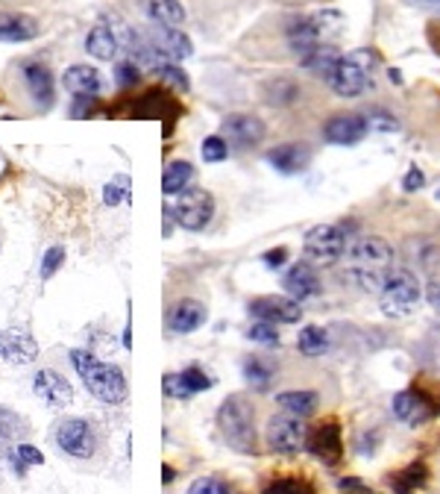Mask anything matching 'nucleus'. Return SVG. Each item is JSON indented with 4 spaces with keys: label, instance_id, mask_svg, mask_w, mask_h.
<instances>
[{
    "label": "nucleus",
    "instance_id": "nucleus-1",
    "mask_svg": "<svg viewBox=\"0 0 440 494\" xmlns=\"http://www.w3.org/2000/svg\"><path fill=\"white\" fill-rule=\"evenodd\" d=\"M344 262L346 277L359 282L364 291H382L384 280L393 271V247L382 235H361L350 242Z\"/></svg>",
    "mask_w": 440,
    "mask_h": 494
},
{
    "label": "nucleus",
    "instance_id": "nucleus-2",
    "mask_svg": "<svg viewBox=\"0 0 440 494\" xmlns=\"http://www.w3.org/2000/svg\"><path fill=\"white\" fill-rule=\"evenodd\" d=\"M71 362L77 374L86 382V389L95 395L97 400H103L109 406H121L126 400V377L118 365L100 362L95 353L88 351H71Z\"/></svg>",
    "mask_w": 440,
    "mask_h": 494
},
{
    "label": "nucleus",
    "instance_id": "nucleus-3",
    "mask_svg": "<svg viewBox=\"0 0 440 494\" xmlns=\"http://www.w3.org/2000/svg\"><path fill=\"white\" fill-rule=\"evenodd\" d=\"M217 429L224 436V442L244 456H253L255 447H259V438H255V409L244 395H232L220 404Z\"/></svg>",
    "mask_w": 440,
    "mask_h": 494
},
{
    "label": "nucleus",
    "instance_id": "nucleus-4",
    "mask_svg": "<svg viewBox=\"0 0 440 494\" xmlns=\"http://www.w3.org/2000/svg\"><path fill=\"white\" fill-rule=\"evenodd\" d=\"M376 53L373 50H353L346 57L338 59L335 71L329 74V86H332L335 95L341 97H359L370 89V74L376 68Z\"/></svg>",
    "mask_w": 440,
    "mask_h": 494
},
{
    "label": "nucleus",
    "instance_id": "nucleus-5",
    "mask_svg": "<svg viewBox=\"0 0 440 494\" xmlns=\"http://www.w3.org/2000/svg\"><path fill=\"white\" fill-rule=\"evenodd\" d=\"M420 297H423V286H420L417 274H411L406 268H393L384 280V286L379 291V304L382 313L388 318H406L417 309Z\"/></svg>",
    "mask_w": 440,
    "mask_h": 494
},
{
    "label": "nucleus",
    "instance_id": "nucleus-6",
    "mask_svg": "<svg viewBox=\"0 0 440 494\" xmlns=\"http://www.w3.org/2000/svg\"><path fill=\"white\" fill-rule=\"evenodd\" d=\"M164 215L173 218V221H177L182 230L200 233V230H206V227L212 224V218H215V197L209 195L206 189L188 186V189L179 191L173 204L164 206Z\"/></svg>",
    "mask_w": 440,
    "mask_h": 494
},
{
    "label": "nucleus",
    "instance_id": "nucleus-7",
    "mask_svg": "<svg viewBox=\"0 0 440 494\" xmlns=\"http://www.w3.org/2000/svg\"><path fill=\"white\" fill-rule=\"evenodd\" d=\"M350 242L353 239L346 235V227L317 224V227H311V230L306 233V239H302V253H306V259H311V262L332 265L338 259H344Z\"/></svg>",
    "mask_w": 440,
    "mask_h": 494
},
{
    "label": "nucleus",
    "instance_id": "nucleus-8",
    "mask_svg": "<svg viewBox=\"0 0 440 494\" xmlns=\"http://www.w3.org/2000/svg\"><path fill=\"white\" fill-rule=\"evenodd\" d=\"M264 442L273 453L279 456H297L306 451L308 444V427L302 424V418L297 415H273L264 427Z\"/></svg>",
    "mask_w": 440,
    "mask_h": 494
},
{
    "label": "nucleus",
    "instance_id": "nucleus-9",
    "mask_svg": "<svg viewBox=\"0 0 440 494\" xmlns=\"http://www.w3.org/2000/svg\"><path fill=\"white\" fill-rule=\"evenodd\" d=\"M57 444L73 459H91L97 453V433L86 418H65L57 424Z\"/></svg>",
    "mask_w": 440,
    "mask_h": 494
},
{
    "label": "nucleus",
    "instance_id": "nucleus-10",
    "mask_svg": "<svg viewBox=\"0 0 440 494\" xmlns=\"http://www.w3.org/2000/svg\"><path fill=\"white\" fill-rule=\"evenodd\" d=\"M308 451L315 456L317 462L329 465V468H335L338 462L344 459V436H341V424H338L335 418L323 421L320 427L308 429Z\"/></svg>",
    "mask_w": 440,
    "mask_h": 494
},
{
    "label": "nucleus",
    "instance_id": "nucleus-11",
    "mask_svg": "<svg viewBox=\"0 0 440 494\" xmlns=\"http://www.w3.org/2000/svg\"><path fill=\"white\" fill-rule=\"evenodd\" d=\"M220 130H224L226 144H232V148H238V151L259 148V144L264 142V133H268L262 124V118L247 115V112H235V115L224 118Z\"/></svg>",
    "mask_w": 440,
    "mask_h": 494
},
{
    "label": "nucleus",
    "instance_id": "nucleus-12",
    "mask_svg": "<svg viewBox=\"0 0 440 494\" xmlns=\"http://www.w3.org/2000/svg\"><path fill=\"white\" fill-rule=\"evenodd\" d=\"M250 315L270 324H297L302 318V309L288 295H262L250 300Z\"/></svg>",
    "mask_w": 440,
    "mask_h": 494
},
{
    "label": "nucleus",
    "instance_id": "nucleus-13",
    "mask_svg": "<svg viewBox=\"0 0 440 494\" xmlns=\"http://www.w3.org/2000/svg\"><path fill=\"white\" fill-rule=\"evenodd\" d=\"M367 133H370L367 118L355 115V112L335 115L323 124V139L329 144H338V148H353V144H359V142L367 139Z\"/></svg>",
    "mask_w": 440,
    "mask_h": 494
},
{
    "label": "nucleus",
    "instance_id": "nucleus-14",
    "mask_svg": "<svg viewBox=\"0 0 440 494\" xmlns=\"http://www.w3.org/2000/svg\"><path fill=\"white\" fill-rule=\"evenodd\" d=\"M147 39H150L153 50L159 53L164 62H182V59H188L191 53H194V44H191V39L179 30V27L153 24V30L147 33Z\"/></svg>",
    "mask_w": 440,
    "mask_h": 494
},
{
    "label": "nucleus",
    "instance_id": "nucleus-15",
    "mask_svg": "<svg viewBox=\"0 0 440 494\" xmlns=\"http://www.w3.org/2000/svg\"><path fill=\"white\" fill-rule=\"evenodd\" d=\"M391 409H393V415H397L399 421H406V424H411V427L426 424V421L435 415V404L423 395V391H417V389L399 391V395L393 398Z\"/></svg>",
    "mask_w": 440,
    "mask_h": 494
},
{
    "label": "nucleus",
    "instance_id": "nucleus-16",
    "mask_svg": "<svg viewBox=\"0 0 440 494\" xmlns=\"http://www.w3.org/2000/svg\"><path fill=\"white\" fill-rule=\"evenodd\" d=\"M33 391L39 395L48 406H71L73 404V386L62 377V374L42 368L33 377Z\"/></svg>",
    "mask_w": 440,
    "mask_h": 494
},
{
    "label": "nucleus",
    "instance_id": "nucleus-17",
    "mask_svg": "<svg viewBox=\"0 0 440 494\" xmlns=\"http://www.w3.org/2000/svg\"><path fill=\"white\" fill-rule=\"evenodd\" d=\"M21 74H24V82H27V91L33 95L35 104H39L42 109L53 106V97H57V86H53L50 68L44 66V62L27 59V62H21Z\"/></svg>",
    "mask_w": 440,
    "mask_h": 494
},
{
    "label": "nucleus",
    "instance_id": "nucleus-18",
    "mask_svg": "<svg viewBox=\"0 0 440 494\" xmlns=\"http://www.w3.org/2000/svg\"><path fill=\"white\" fill-rule=\"evenodd\" d=\"M206 306L200 304V300L194 297H182L177 300V304L171 306V313H168V329L171 333H177V336H188V333H197L200 327L206 324Z\"/></svg>",
    "mask_w": 440,
    "mask_h": 494
},
{
    "label": "nucleus",
    "instance_id": "nucleus-19",
    "mask_svg": "<svg viewBox=\"0 0 440 494\" xmlns=\"http://www.w3.org/2000/svg\"><path fill=\"white\" fill-rule=\"evenodd\" d=\"M39 356V344L27 329H4L0 333V359L12 365H30Z\"/></svg>",
    "mask_w": 440,
    "mask_h": 494
},
{
    "label": "nucleus",
    "instance_id": "nucleus-20",
    "mask_svg": "<svg viewBox=\"0 0 440 494\" xmlns=\"http://www.w3.org/2000/svg\"><path fill=\"white\" fill-rule=\"evenodd\" d=\"M282 289H285V295L297 300V304H302V300L317 297V295H320V277H317L315 265L297 262V265H293V268L285 274V280H282Z\"/></svg>",
    "mask_w": 440,
    "mask_h": 494
},
{
    "label": "nucleus",
    "instance_id": "nucleus-21",
    "mask_svg": "<svg viewBox=\"0 0 440 494\" xmlns=\"http://www.w3.org/2000/svg\"><path fill=\"white\" fill-rule=\"evenodd\" d=\"M62 86H65L73 97H97L103 91V74L95 66H71L62 74Z\"/></svg>",
    "mask_w": 440,
    "mask_h": 494
},
{
    "label": "nucleus",
    "instance_id": "nucleus-22",
    "mask_svg": "<svg viewBox=\"0 0 440 494\" xmlns=\"http://www.w3.org/2000/svg\"><path fill=\"white\" fill-rule=\"evenodd\" d=\"M39 35V21L27 12H9V9H0V42H33Z\"/></svg>",
    "mask_w": 440,
    "mask_h": 494
},
{
    "label": "nucleus",
    "instance_id": "nucleus-23",
    "mask_svg": "<svg viewBox=\"0 0 440 494\" xmlns=\"http://www.w3.org/2000/svg\"><path fill=\"white\" fill-rule=\"evenodd\" d=\"M86 50H88L95 59L112 62V59L118 57V53H121V35H118L115 27L97 24V27H91L88 35H86Z\"/></svg>",
    "mask_w": 440,
    "mask_h": 494
},
{
    "label": "nucleus",
    "instance_id": "nucleus-24",
    "mask_svg": "<svg viewBox=\"0 0 440 494\" xmlns=\"http://www.w3.org/2000/svg\"><path fill=\"white\" fill-rule=\"evenodd\" d=\"M311 153L306 144H279L268 153V162L277 168L279 174H300L308 165Z\"/></svg>",
    "mask_w": 440,
    "mask_h": 494
},
{
    "label": "nucleus",
    "instance_id": "nucleus-25",
    "mask_svg": "<svg viewBox=\"0 0 440 494\" xmlns=\"http://www.w3.org/2000/svg\"><path fill=\"white\" fill-rule=\"evenodd\" d=\"M141 12L159 27L186 24V6H182L179 0H141Z\"/></svg>",
    "mask_w": 440,
    "mask_h": 494
},
{
    "label": "nucleus",
    "instance_id": "nucleus-26",
    "mask_svg": "<svg viewBox=\"0 0 440 494\" xmlns=\"http://www.w3.org/2000/svg\"><path fill=\"white\" fill-rule=\"evenodd\" d=\"M277 406L282 412H288V415H297V418H311L320 406V395L317 391H308V389H293V391H282L277 395Z\"/></svg>",
    "mask_w": 440,
    "mask_h": 494
},
{
    "label": "nucleus",
    "instance_id": "nucleus-27",
    "mask_svg": "<svg viewBox=\"0 0 440 494\" xmlns=\"http://www.w3.org/2000/svg\"><path fill=\"white\" fill-rule=\"evenodd\" d=\"M429 482V468L423 462H411L408 468H402L388 477V486L393 494H417Z\"/></svg>",
    "mask_w": 440,
    "mask_h": 494
},
{
    "label": "nucleus",
    "instance_id": "nucleus-28",
    "mask_svg": "<svg viewBox=\"0 0 440 494\" xmlns=\"http://www.w3.org/2000/svg\"><path fill=\"white\" fill-rule=\"evenodd\" d=\"M191 180H194V165L186 159H173L162 171V191L168 197H177L182 189L191 186Z\"/></svg>",
    "mask_w": 440,
    "mask_h": 494
},
{
    "label": "nucleus",
    "instance_id": "nucleus-29",
    "mask_svg": "<svg viewBox=\"0 0 440 494\" xmlns=\"http://www.w3.org/2000/svg\"><path fill=\"white\" fill-rule=\"evenodd\" d=\"M297 351L302 356H308V359H315V356H323L329 351V333H326L323 327H317V324L302 327L300 336H297Z\"/></svg>",
    "mask_w": 440,
    "mask_h": 494
},
{
    "label": "nucleus",
    "instance_id": "nucleus-30",
    "mask_svg": "<svg viewBox=\"0 0 440 494\" xmlns=\"http://www.w3.org/2000/svg\"><path fill=\"white\" fill-rule=\"evenodd\" d=\"M244 377L253 389L264 391V389H270L273 377H277V365L270 359H264V356H250V359L244 362Z\"/></svg>",
    "mask_w": 440,
    "mask_h": 494
},
{
    "label": "nucleus",
    "instance_id": "nucleus-31",
    "mask_svg": "<svg viewBox=\"0 0 440 494\" xmlns=\"http://www.w3.org/2000/svg\"><path fill=\"white\" fill-rule=\"evenodd\" d=\"M311 18H315L323 44H332L344 30V15L338 9H320V12H311Z\"/></svg>",
    "mask_w": 440,
    "mask_h": 494
},
{
    "label": "nucleus",
    "instance_id": "nucleus-32",
    "mask_svg": "<svg viewBox=\"0 0 440 494\" xmlns=\"http://www.w3.org/2000/svg\"><path fill=\"white\" fill-rule=\"evenodd\" d=\"M9 462H12V471L18 477H24L30 465H44V453L33 444H15L12 453H9Z\"/></svg>",
    "mask_w": 440,
    "mask_h": 494
},
{
    "label": "nucleus",
    "instance_id": "nucleus-33",
    "mask_svg": "<svg viewBox=\"0 0 440 494\" xmlns=\"http://www.w3.org/2000/svg\"><path fill=\"white\" fill-rule=\"evenodd\" d=\"M264 494H317L315 482L306 477H277Z\"/></svg>",
    "mask_w": 440,
    "mask_h": 494
},
{
    "label": "nucleus",
    "instance_id": "nucleus-34",
    "mask_svg": "<svg viewBox=\"0 0 440 494\" xmlns=\"http://www.w3.org/2000/svg\"><path fill=\"white\" fill-rule=\"evenodd\" d=\"M179 380H182V386H186V391H188L191 398L200 395V391H209V389L215 386V380L209 377L203 368H197V365H191V368L179 371Z\"/></svg>",
    "mask_w": 440,
    "mask_h": 494
},
{
    "label": "nucleus",
    "instance_id": "nucleus-35",
    "mask_svg": "<svg viewBox=\"0 0 440 494\" xmlns=\"http://www.w3.org/2000/svg\"><path fill=\"white\" fill-rule=\"evenodd\" d=\"M153 74L159 77V80L164 82V86H171V89H177V91H188V89H191L188 74L177 66V62H164V66L156 68Z\"/></svg>",
    "mask_w": 440,
    "mask_h": 494
},
{
    "label": "nucleus",
    "instance_id": "nucleus-36",
    "mask_svg": "<svg viewBox=\"0 0 440 494\" xmlns=\"http://www.w3.org/2000/svg\"><path fill=\"white\" fill-rule=\"evenodd\" d=\"M247 338L255 344H264V347H277L279 344V329L277 324L270 321H255L250 329H247Z\"/></svg>",
    "mask_w": 440,
    "mask_h": 494
},
{
    "label": "nucleus",
    "instance_id": "nucleus-37",
    "mask_svg": "<svg viewBox=\"0 0 440 494\" xmlns=\"http://www.w3.org/2000/svg\"><path fill=\"white\" fill-rule=\"evenodd\" d=\"M103 200H106V206H118V204H124V200H130V177H115L112 182H106Z\"/></svg>",
    "mask_w": 440,
    "mask_h": 494
},
{
    "label": "nucleus",
    "instance_id": "nucleus-38",
    "mask_svg": "<svg viewBox=\"0 0 440 494\" xmlns=\"http://www.w3.org/2000/svg\"><path fill=\"white\" fill-rule=\"evenodd\" d=\"M364 118H367V127H370V130H379V133H397L399 130V121L391 112H384V109H370Z\"/></svg>",
    "mask_w": 440,
    "mask_h": 494
},
{
    "label": "nucleus",
    "instance_id": "nucleus-39",
    "mask_svg": "<svg viewBox=\"0 0 440 494\" xmlns=\"http://www.w3.org/2000/svg\"><path fill=\"white\" fill-rule=\"evenodd\" d=\"M62 265H65V247H50L48 253H44V259H42V268H39V274H42V280H50L53 274H57Z\"/></svg>",
    "mask_w": 440,
    "mask_h": 494
},
{
    "label": "nucleus",
    "instance_id": "nucleus-40",
    "mask_svg": "<svg viewBox=\"0 0 440 494\" xmlns=\"http://www.w3.org/2000/svg\"><path fill=\"white\" fill-rule=\"evenodd\" d=\"M115 77L124 89H133L135 82L141 80V66L139 62H133V59H121L118 62V68H115Z\"/></svg>",
    "mask_w": 440,
    "mask_h": 494
},
{
    "label": "nucleus",
    "instance_id": "nucleus-41",
    "mask_svg": "<svg viewBox=\"0 0 440 494\" xmlns=\"http://www.w3.org/2000/svg\"><path fill=\"white\" fill-rule=\"evenodd\" d=\"M229 157V144L224 135H209L203 142V159L206 162H224Z\"/></svg>",
    "mask_w": 440,
    "mask_h": 494
},
{
    "label": "nucleus",
    "instance_id": "nucleus-42",
    "mask_svg": "<svg viewBox=\"0 0 440 494\" xmlns=\"http://www.w3.org/2000/svg\"><path fill=\"white\" fill-rule=\"evenodd\" d=\"M188 494H232V491H229V486L220 477H200L191 482Z\"/></svg>",
    "mask_w": 440,
    "mask_h": 494
},
{
    "label": "nucleus",
    "instance_id": "nucleus-43",
    "mask_svg": "<svg viewBox=\"0 0 440 494\" xmlns=\"http://www.w3.org/2000/svg\"><path fill=\"white\" fill-rule=\"evenodd\" d=\"M162 389H164V395H168V398H177V400H188L191 398L188 391H186V386H182L179 374H164Z\"/></svg>",
    "mask_w": 440,
    "mask_h": 494
},
{
    "label": "nucleus",
    "instance_id": "nucleus-44",
    "mask_svg": "<svg viewBox=\"0 0 440 494\" xmlns=\"http://www.w3.org/2000/svg\"><path fill=\"white\" fill-rule=\"evenodd\" d=\"M423 186H426V174L420 171L417 165H411L406 180H402V191H406V195H414V191H420Z\"/></svg>",
    "mask_w": 440,
    "mask_h": 494
},
{
    "label": "nucleus",
    "instance_id": "nucleus-45",
    "mask_svg": "<svg viewBox=\"0 0 440 494\" xmlns=\"http://www.w3.org/2000/svg\"><path fill=\"white\" fill-rule=\"evenodd\" d=\"M95 104H97V97H77V100H73V106H71V118L95 115Z\"/></svg>",
    "mask_w": 440,
    "mask_h": 494
},
{
    "label": "nucleus",
    "instance_id": "nucleus-46",
    "mask_svg": "<svg viewBox=\"0 0 440 494\" xmlns=\"http://www.w3.org/2000/svg\"><path fill=\"white\" fill-rule=\"evenodd\" d=\"M262 262L268 265V268H282V265L288 262V247H273L262 256Z\"/></svg>",
    "mask_w": 440,
    "mask_h": 494
},
{
    "label": "nucleus",
    "instance_id": "nucleus-47",
    "mask_svg": "<svg viewBox=\"0 0 440 494\" xmlns=\"http://www.w3.org/2000/svg\"><path fill=\"white\" fill-rule=\"evenodd\" d=\"M338 489H341L344 494H373L361 480H355V477H344L341 482H338Z\"/></svg>",
    "mask_w": 440,
    "mask_h": 494
},
{
    "label": "nucleus",
    "instance_id": "nucleus-48",
    "mask_svg": "<svg viewBox=\"0 0 440 494\" xmlns=\"http://www.w3.org/2000/svg\"><path fill=\"white\" fill-rule=\"evenodd\" d=\"M426 300H429V306H432L435 313H440V280L437 277L426 286Z\"/></svg>",
    "mask_w": 440,
    "mask_h": 494
},
{
    "label": "nucleus",
    "instance_id": "nucleus-49",
    "mask_svg": "<svg viewBox=\"0 0 440 494\" xmlns=\"http://www.w3.org/2000/svg\"><path fill=\"white\" fill-rule=\"evenodd\" d=\"M173 480H177V471H173L171 465H162V482L164 486H171Z\"/></svg>",
    "mask_w": 440,
    "mask_h": 494
},
{
    "label": "nucleus",
    "instance_id": "nucleus-50",
    "mask_svg": "<svg viewBox=\"0 0 440 494\" xmlns=\"http://www.w3.org/2000/svg\"><path fill=\"white\" fill-rule=\"evenodd\" d=\"M417 4H423V6H432V9H437V12H440V0H417Z\"/></svg>",
    "mask_w": 440,
    "mask_h": 494
},
{
    "label": "nucleus",
    "instance_id": "nucleus-51",
    "mask_svg": "<svg viewBox=\"0 0 440 494\" xmlns=\"http://www.w3.org/2000/svg\"><path fill=\"white\" fill-rule=\"evenodd\" d=\"M435 197H437V200H440V189H437V195H435Z\"/></svg>",
    "mask_w": 440,
    "mask_h": 494
}]
</instances>
